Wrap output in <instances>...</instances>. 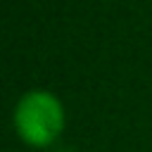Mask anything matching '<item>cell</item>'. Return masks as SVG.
Listing matches in <instances>:
<instances>
[{"instance_id":"1","label":"cell","mask_w":152,"mask_h":152,"mask_svg":"<svg viewBox=\"0 0 152 152\" xmlns=\"http://www.w3.org/2000/svg\"><path fill=\"white\" fill-rule=\"evenodd\" d=\"M64 107L48 90H28L14 109V128L31 147L52 145L64 131Z\"/></svg>"}]
</instances>
